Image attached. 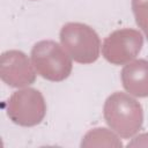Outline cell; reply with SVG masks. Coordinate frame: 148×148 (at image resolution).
<instances>
[{"instance_id": "2", "label": "cell", "mask_w": 148, "mask_h": 148, "mask_svg": "<svg viewBox=\"0 0 148 148\" xmlns=\"http://www.w3.org/2000/svg\"><path fill=\"white\" fill-rule=\"evenodd\" d=\"M31 61L36 72L45 80L60 82L72 72V57L57 42L46 39L37 42L31 50Z\"/></svg>"}, {"instance_id": "4", "label": "cell", "mask_w": 148, "mask_h": 148, "mask_svg": "<svg viewBox=\"0 0 148 148\" xmlns=\"http://www.w3.org/2000/svg\"><path fill=\"white\" fill-rule=\"evenodd\" d=\"M6 112L14 124L31 127L44 119L46 103L39 90L24 88L12 94L6 103Z\"/></svg>"}, {"instance_id": "5", "label": "cell", "mask_w": 148, "mask_h": 148, "mask_svg": "<svg viewBox=\"0 0 148 148\" xmlns=\"http://www.w3.org/2000/svg\"><path fill=\"white\" fill-rule=\"evenodd\" d=\"M142 45L143 37L139 30L124 28L114 30L104 39L102 53L110 64L124 65L140 53Z\"/></svg>"}, {"instance_id": "6", "label": "cell", "mask_w": 148, "mask_h": 148, "mask_svg": "<svg viewBox=\"0 0 148 148\" xmlns=\"http://www.w3.org/2000/svg\"><path fill=\"white\" fill-rule=\"evenodd\" d=\"M1 80L10 87L23 88L36 80V73L28 56L18 50H9L0 58Z\"/></svg>"}, {"instance_id": "9", "label": "cell", "mask_w": 148, "mask_h": 148, "mask_svg": "<svg viewBox=\"0 0 148 148\" xmlns=\"http://www.w3.org/2000/svg\"><path fill=\"white\" fill-rule=\"evenodd\" d=\"M132 10L136 24L148 39V0H132Z\"/></svg>"}, {"instance_id": "3", "label": "cell", "mask_w": 148, "mask_h": 148, "mask_svg": "<svg viewBox=\"0 0 148 148\" xmlns=\"http://www.w3.org/2000/svg\"><path fill=\"white\" fill-rule=\"evenodd\" d=\"M60 42L67 53L80 64H92L99 57L101 40L97 32L80 22H68L60 30Z\"/></svg>"}, {"instance_id": "1", "label": "cell", "mask_w": 148, "mask_h": 148, "mask_svg": "<svg viewBox=\"0 0 148 148\" xmlns=\"http://www.w3.org/2000/svg\"><path fill=\"white\" fill-rule=\"evenodd\" d=\"M103 114L110 128L124 139L135 135L143 124L141 104L128 94L121 91H116L105 99Z\"/></svg>"}, {"instance_id": "8", "label": "cell", "mask_w": 148, "mask_h": 148, "mask_svg": "<svg viewBox=\"0 0 148 148\" xmlns=\"http://www.w3.org/2000/svg\"><path fill=\"white\" fill-rule=\"evenodd\" d=\"M119 138L108 128L97 127L89 131L82 139L81 147H121Z\"/></svg>"}, {"instance_id": "10", "label": "cell", "mask_w": 148, "mask_h": 148, "mask_svg": "<svg viewBox=\"0 0 148 148\" xmlns=\"http://www.w3.org/2000/svg\"><path fill=\"white\" fill-rule=\"evenodd\" d=\"M133 146H143V147H147L148 146V133L140 134L139 136L134 138V140L128 143V147H133Z\"/></svg>"}, {"instance_id": "7", "label": "cell", "mask_w": 148, "mask_h": 148, "mask_svg": "<svg viewBox=\"0 0 148 148\" xmlns=\"http://www.w3.org/2000/svg\"><path fill=\"white\" fill-rule=\"evenodd\" d=\"M123 87L130 95L148 97V60L136 59L127 62L120 73Z\"/></svg>"}]
</instances>
